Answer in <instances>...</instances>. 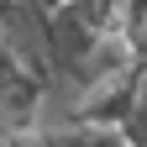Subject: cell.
<instances>
[{"instance_id": "cell-2", "label": "cell", "mask_w": 147, "mask_h": 147, "mask_svg": "<svg viewBox=\"0 0 147 147\" xmlns=\"http://www.w3.org/2000/svg\"><path fill=\"white\" fill-rule=\"evenodd\" d=\"M95 32H126L131 26V0H68Z\"/></svg>"}, {"instance_id": "cell-1", "label": "cell", "mask_w": 147, "mask_h": 147, "mask_svg": "<svg viewBox=\"0 0 147 147\" xmlns=\"http://www.w3.org/2000/svg\"><path fill=\"white\" fill-rule=\"evenodd\" d=\"M47 89L53 84L37 68H26L11 47H0V121L5 126H32L42 100H47Z\"/></svg>"}]
</instances>
